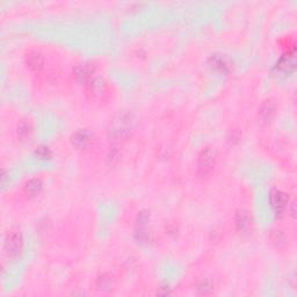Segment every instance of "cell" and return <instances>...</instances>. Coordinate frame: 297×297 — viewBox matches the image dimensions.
I'll return each instance as SVG.
<instances>
[{
	"instance_id": "cell-11",
	"label": "cell",
	"mask_w": 297,
	"mask_h": 297,
	"mask_svg": "<svg viewBox=\"0 0 297 297\" xmlns=\"http://www.w3.org/2000/svg\"><path fill=\"white\" fill-rule=\"evenodd\" d=\"M42 188H43L42 180L39 178H33L26 182L25 193L29 196H36L41 193Z\"/></svg>"
},
{
	"instance_id": "cell-8",
	"label": "cell",
	"mask_w": 297,
	"mask_h": 297,
	"mask_svg": "<svg viewBox=\"0 0 297 297\" xmlns=\"http://www.w3.org/2000/svg\"><path fill=\"white\" fill-rule=\"evenodd\" d=\"M271 205L276 212H282L285 210L287 203H288V196L279 189H273L269 195Z\"/></svg>"
},
{
	"instance_id": "cell-1",
	"label": "cell",
	"mask_w": 297,
	"mask_h": 297,
	"mask_svg": "<svg viewBox=\"0 0 297 297\" xmlns=\"http://www.w3.org/2000/svg\"><path fill=\"white\" fill-rule=\"evenodd\" d=\"M133 129V118L131 114L122 113L113 120L111 126V136L115 141H123L128 138Z\"/></svg>"
},
{
	"instance_id": "cell-7",
	"label": "cell",
	"mask_w": 297,
	"mask_h": 297,
	"mask_svg": "<svg viewBox=\"0 0 297 297\" xmlns=\"http://www.w3.org/2000/svg\"><path fill=\"white\" fill-rule=\"evenodd\" d=\"M236 226L239 232L246 233L252 229V217L246 210H238L236 213Z\"/></svg>"
},
{
	"instance_id": "cell-4",
	"label": "cell",
	"mask_w": 297,
	"mask_h": 297,
	"mask_svg": "<svg viewBox=\"0 0 297 297\" xmlns=\"http://www.w3.org/2000/svg\"><path fill=\"white\" fill-rule=\"evenodd\" d=\"M216 164V151L212 148L203 149L198 156V172L201 175H207L212 171Z\"/></svg>"
},
{
	"instance_id": "cell-13",
	"label": "cell",
	"mask_w": 297,
	"mask_h": 297,
	"mask_svg": "<svg viewBox=\"0 0 297 297\" xmlns=\"http://www.w3.org/2000/svg\"><path fill=\"white\" fill-rule=\"evenodd\" d=\"M196 290L200 295H209L212 292V281L209 279H202L200 280L196 285Z\"/></svg>"
},
{
	"instance_id": "cell-16",
	"label": "cell",
	"mask_w": 297,
	"mask_h": 297,
	"mask_svg": "<svg viewBox=\"0 0 297 297\" xmlns=\"http://www.w3.org/2000/svg\"><path fill=\"white\" fill-rule=\"evenodd\" d=\"M271 240L272 243L276 246H282L283 244H285V240H286V237L285 235H283L282 231H280V230H274V231H272L271 233Z\"/></svg>"
},
{
	"instance_id": "cell-14",
	"label": "cell",
	"mask_w": 297,
	"mask_h": 297,
	"mask_svg": "<svg viewBox=\"0 0 297 297\" xmlns=\"http://www.w3.org/2000/svg\"><path fill=\"white\" fill-rule=\"evenodd\" d=\"M33 132V128L31 126V123L22 121L20 125L18 126V136L21 139H27L31 137Z\"/></svg>"
},
{
	"instance_id": "cell-6",
	"label": "cell",
	"mask_w": 297,
	"mask_h": 297,
	"mask_svg": "<svg viewBox=\"0 0 297 297\" xmlns=\"http://www.w3.org/2000/svg\"><path fill=\"white\" fill-rule=\"evenodd\" d=\"M276 114V103L274 100H266L259 111V119L262 123H269Z\"/></svg>"
},
{
	"instance_id": "cell-15",
	"label": "cell",
	"mask_w": 297,
	"mask_h": 297,
	"mask_svg": "<svg viewBox=\"0 0 297 297\" xmlns=\"http://www.w3.org/2000/svg\"><path fill=\"white\" fill-rule=\"evenodd\" d=\"M210 62H212V68L217 69L219 71H226L229 69L228 62L225 61L224 57H221V56H212L210 58Z\"/></svg>"
},
{
	"instance_id": "cell-9",
	"label": "cell",
	"mask_w": 297,
	"mask_h": 297,
	"mask_svg": "<svg viewBox=\"0 0 297 297\" xmlns=\"http://www.w3.org/2000/svg\"><path fill=\"white\" fill-rule=\"evenodd\" d=\"M26 64L32 71H40L44 64V58L41 52L33 50L26 55Z\"/></svg>"
},
{
	"instance_id": "cell-2",
	"label": "cell",
	"mask_w": 297,
	"mask_h": 297,
	"mask_svg": "<svg viewBox=\"0 0 297 297\" xmlns=\"http://www.w3.org/2000/svg\"><path fill=\"white\" fill-rule=\"evenodd\" d=\"M86 92L93 101H105L109 96V85L101 77H92L86 83Z\"/></svg>"
},
{
	"instance_id": "cell-12",
	"label": "cell",
	"mask_w": 297,
	"mask_h": 297,
	"mask_svg": "<svg viewBox=\"0 0 297 297\" xmlns=\"http://www.w3.org/2000/svg\"><path fill=\"white\" fill-rule=\"evenodd\" d=\"M96 287L102 292H109V290L113 289V278L108 274H102L96 281Z\"/></svg>"
},
{
	"instance_id": "cell-17",
	"label": "cell",
	"mask_w": 297,
	"mask_h": 297,
	"mask_svg": "<svg viewBox=\"0 0 297 297\" xmlns=\"http://www.w3.org/2000/svg\"><path fill=\"white\" fill-rule=\"evenodd\" d=\"M36 153H38L41 158H49L50 155H51L49 148H46V146H40V148L38 149V151H36Z\"/></svg>"
},
{
	"instance_id": "cell-5",
	"label": "cell",
	"mask_w": 297,
	"mask_h": 297,
	"mask_svg": "<svg viewBox=\"0 0 297 297\" xmlns=\"http://www.w3.org/2000/svg\"><path fill=\"white\" fill-rule=\"evenodd\" d=\"M93 135L88 129H78L72 133L71 142L77 149H86L92 143Z\"/></svg>"
},
{
	"instance_id": "cell-10",
	"label": "cell",
	"mask_w": 297,
	"mask_h": 297,
	"mask_svg": "<svg viewBox=\"0 0 297 297\" xmlns=\"http://www.w3.org/2000/svg\"><path fill=\"white\" fill-rule=\"evenodd\" d=\"M93 73H94V66H92V64H89V63L78 64L75 69V76L79 82L87 83L93 77Z\"/></svg>"
},
{
	"instance_id": "cell-3",
	"label": "cell",
	"mask_w": 297,
	"mask_h": 297,
	"mask_svg": "<svg viewBox=\"0 0 297 297\" xmlns=\"http://www.w3.org/2000/svg\"><path fill=\"white\" fill-rule=\"evenodd\" d=\"M22 235L19 229H11L5 237V251L8 256L15 258L22 250Z\"/></svg>"
}]
</instances>
